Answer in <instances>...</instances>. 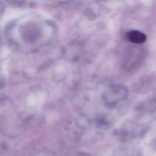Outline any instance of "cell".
Segmentation results:
<instances>
[{
	"label": "cell",
	"instance_id": "6da1fadb",
	"mask_svg": "<svg viewBox=\"0 0 156 156\" xmlns=\"http://www.w3.org/2000/svg\"><path fill=\"white\" fill-rule=\"evenodd\" d=\"M129 40L135 43H142L145 41L146 37L144 34L137 30L130 31L127 34Z\"/></svg>",
	"mask_w": 156,
	"mask_h": 156
}]
</instances>
